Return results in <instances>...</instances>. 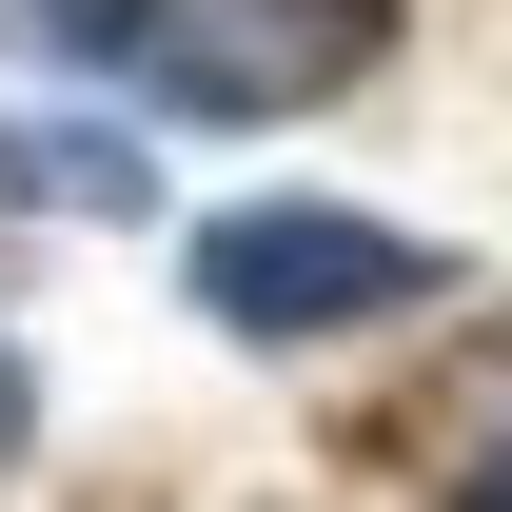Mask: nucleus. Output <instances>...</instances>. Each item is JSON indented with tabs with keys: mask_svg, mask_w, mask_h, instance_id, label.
<instances>
[{
	"mask_svg": "<svg viewBox=\"0 0 512 512\" xmlns=\"http://www.w3.org/2000/svg\"><path fill=\"white\" fill-rule=\"evenodd\" d=\"M60 20L178 119H316L394 60V0H60Z\"/></svg>",
	"mask_w": 512,
	"mask_h": 512,
	"instance_id": "f257e3e1",
	"label": "nucleus"
},
{
	"mask_svg": "<svg viewBox=\"0 0 512 512\" xmlns=\"http://www.w3.org/2000/svg\"><path fill=\"white\" fill-rule=\"evenodd\" d=\"M414 296H453L434 237L335 217V197H256V217H217V237H197V316L256 335V355H296V335H375V316H414Z\"/></svg>",
	"mask_w": 512,
	"mask_h": 512,
	"instance_id": "f03ea898",
	"label": "nucleus"
},
{
	"mask_svg": "<svg viewBox=\"0 0 512 512\" xmlns=\"http://www.w3.org/2000/svg\"><path fill=\"white\" fill-rule=\"evenodd\" d=\"M20 434H40V375H20V355H0V473H20Z\"/></svg>",
	"mask_w": 512,
	"mask_h": 512,
	"instance_id": "7ed1b4c3",
	"label": "nucleus"
},
{
	"mask_svg": "<svg viewBox=\"0 0 512 512\" xmlns=\"http://www.w3.org/2000/svg\"><path fill=\"white\" fill-rule=\"evenodd\" d=\"M493 493H512V473H493Z\"/></svg>",
	"mask_w": 512,
	"mask_h": 512,
	"instance_id": "20e7f679",
	"label": "nucleus"
}]
</instances>
